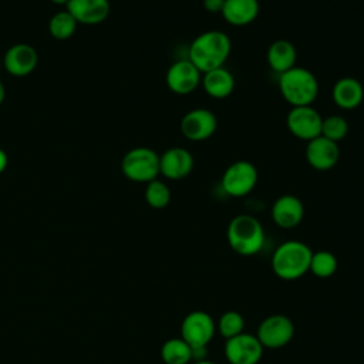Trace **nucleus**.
Instances as JSON below:
<instances>
[{
	"label": "nucleus",
	"instance_id": "8",
	"mask_svg": "<svg viewBox=\"0 0 364 364\" xmlns=\"http://www.w3.org/2000/svg\"><path fill=\"white\" fill-rule=\"evenodd\" d=\"M216 333V323L212 316L202 310L188 313L181 324V338L191 347H208Z\"/></svg>",
	"mask_w": 364,
	"mask_h": 364
},
{
	"label": "nucleus",
	"instance_id": "14",
	"mask_svg": "<svg viewBox=\"0 0 364 364\" xmlns=\"http://www.w3.org/2000/svg\"><path fill=\"white\" fill-rule=\"evenodd\" d=\"M38 64L36 48L26 43H17L7 48L3 57V67L13 77H26L31 74Z\"/></svg>",
	"mask_w": 364,
	"mask_h": 364
},
{
	"label": "nucleus",
	"instance_id": "23",
	"mask_svg": "<svg viewBox=\"0 0 364 364\" xmlns=\"http://www.w3.org/2000/svg\"><path fill=\"white\" fill-rule=\"evenodd\" d=\"M77 26V20L67 10H61L51 16L48 21V31L53 38L64 41L74 36Z\"/></svg>",
	"mask_w": 364,
	"mask_h": 364
},
{
	"label": "nucleus",
	"instance_id": "6",
	"mask_svg": "<svg viewBox=\"0 0 364 364\" xmlns=\"http://www.w3.org/2000/svg\"><path fill=\"white\" fill-rule=\"evenodd\" d=\"M257 169L249 161H235L223 172L220 185L226 195L243 198L249 195L257 183Z\"/></svg>",
	"mask_w": 364,
	"mask_h": 364
},
{
	"label": "nucleus",
	"instance_id": "15",
	"mask_svg": "<svg viewBox=\"0 0 364 364\" xmlns=\"http://www.w3.org/2000/svg\"><path fill=\"white\" fill-rule=\"evenodd\" d=\"M306 159L313 169H317V171L333 169L340 159L338 144L318 135L317 138L307 142Z\"/></svg>",
	"mask_w": 364,
	"mask_h": 364
},
{
	"label": "nucleus",
	"instance_id": "26",
	"mask_svg": "<svg viewBox=\"0 0 364 364\" xmlns=\"http://www.w3.org/2000/svg\"><path fill=\"white\" fill-rule=\"evenodd\" d=\"M243 330H245V318L239 311H235V310L225 311L216 323V331H219V334L225 340L243 333Z\"/></svg>",
	"mask_w": 364,
	"mask_h": 364
},
{
	"label": "nucleus",
	"instance_id": "22",
	"mask_svg": "<svg viewBox=\"0 0 364 364\" xmlns=\"http://www.w3.org/2000/svg\"><path fill=\"white\" fill-rule=\"evenodd\" d=\"M161 358L165 364H191L192 348L183 338L173 337L162 344Z\"/></svg>",
	"mask_w": 364,
	"mask_h": 364
},
{
	"label": "nucleus",
	"instance_id": "20",
	"mask_svg": "<svg viewBox=\"0 0 364 364\" xmlns=\"http://www.w3.org/2000/svg\"><path fill=\"white\" fill-rule=\"evenodd\" d=\"M200 84L205 92L215 100L228 98L235 88V77L233 74L223 65L208 73L202 74Z\"/></svg>",
	"mask_w": 364,
	"mask_h": 364
},
{
	"label": "nucleus",
	"instance_id": "3",
	"mask_svg": "<svg viewBox=\"0 0 364 364\" xmlns=\"http://www.w3.org/2000/svg\"><path fill=\"white\" fill-rule=\"evenodd\" d=\"M226 239L232 250L237 255L253 256L264 245V229L257 218L242 213L229 222Z\"/></svg>",
	"mask_w": 364,
	"mask_h": 364
},
{
	"label": "nucleus",
	"instance_id": "29",
	"mask_svg": "<svg viewBox=\"0 0 364 364\" xmlns=\"http://www.w3.org/2000/svg\"><path fill=\"white\" fill-rule=\"evenodd\" d=\"M7 164H9V156L7 154L0 148V173H3L7 168Z\"/></svg>",
	"mask_w": 364,
	"mask_h": 364
},
{
	"label": "nucleus",
	"instance_id": "28",
	"mask_svg": "<svg viewBox=\"0 0 364 364\" xmlns=\"http://www.w3.org/2000/svg\"><path fill=\"white\" fill-rule=\"evenodd\" d=\"M223 3L225 0H203V7L210 13H220Z\"/></svg>",
	"mask_w": 364,
	"mask_h": 364
},
{
	"label": "nucleus",
	"instance_id": "21",
	"mask_svg": "<svg viewBox=\"0 0 364 364\" xmlns=\"http://www.w3.org/2000/svg\"><path fill=\"white\" fill-rule=\"evenodd\" d=\"M266 57L269 67L280 75L296 65L297 51L289 40H276L269 46Z\"/></svg>",
	"mask_w": 364,
	"mask_h": 364
},
{
	"label": "nucleus",
	"instance_id": "33",
	"mask_svg": "<svg viewBox=\"0 0 364 364\" xmlns=\"http://www.w3.org/2000/svg\"><path fill=\"white\" fill-rule=\"evenodd\" d=\"M1 67H3V58L0 57V68H1Z\"/></svg>",
	"mask_w": 364,
	"mask_h": 364
},
{
	"label": "nucleus",
	"instance_id": "12",
	"mask_svg": "<svg viewBox=\"0 0 364 364\" xmlns=\"http://www.w3.org/2000/svg\"><path fill=\"white\" fill-rule=\"evenodd\" d=\"M200 80L202 73L188 58L172 63L165 74L168 88L178 95H186L195 91Z\"/></svg>",
	"mask_w": 364,
	"mask_h": 364
},
{
	"label": "nucleus",
	"instance_id": "1",
	"mask_svg": "<svg viewBox=\"0 0 364 364\" xmlns=\"http://www.w3.org/2000/svg\"><path fill=\"white\" fill-rule=\"evenodd\" d=\"M232 41L219 30L203 31L196 36L188 50V60L203 74L223 67L230 55Z\"/></svg>",
	"mask_w": 364,
	"mask_h": 364
},
{
	"label": "nucleus",
	"instance_id": "10",
	"mask_svg": "<svg viewBox=\"0 0 364 364\" xmlns=\"http://www.w3.org/2000/svg\"><path fill=\"white\" fill-rule=\"evenodd\" d=\"M263 346L255 334L240 333L228 338L223 346L229 364H259L263 357Z\"/></svg>",
	"mask_w": 364,
	"mask_h": 364
},
{
	"label": "nucleus",
	"instance_id": "4",
	"mask_svg": "<svg viewBox=\"0 0 364 364\" xmlns=\"http://www.w3.org/2000/svg\"><path fill=\"white\" fill-rule=\"evenodd\" d=\"M279 90L291 107L311 105L318 95V81L310 70L294 65L279 75Z\"/></svg>",
	"mask_w": 364,
	"mask_h": 364
},
{
	"label": "nucleus",
	"instance_id": "18",
	"mask_svg": "<svg viewBox=\"0 0 364 364\" xmlns=\"http://www.w3.org/2000/svg\"><path fill=\"white\" fill-rule=\"evenodd\" d=\"M331 98L341 109H355L364 100V87L354 77H343L334 82Z\"/></svg>",
	"mask_w": 364,
	"mask_h": 364
},
{
	"label": "nucleus",
	"instance_id": "19",
	"mask_svg": "<svg viewBox=\"0 0 364 364\" xmlns=\"http://www.w3.org/2000/svg\"><path fill=\"white\" fill-rule=\"evenodd\" d=\"M259 10V0H225L220 13L230 26L242 27L253 23Z\"/></svg>",
	"mask_w": 364,
	"mask_h": 364
},
{
	"label": "nucleus",
	"instance_id": "11",
	"mask_svg": "<svg viewBox=\"0 0 364 364\" xmlns=\"http://www.w3.org/2000/svg\"><path fill=\"white\" fill-rule=\"evenodd\" d=\"M218 129L216 115L206 108H193L181 119L182 135L193 142L206 141Z\"/></svg>",
	"mask_w": 364,
	"mask_h": 364
},
{
	"label": "nucleus",
	"instance_id": "13",
	"mask_svg": "<svg viewBox=\"0 0 364 364\" xmlns=\"http://www.w3.org/2000/svg\"><path fill=\"white\" fill-rule=\"evenodd\" d=\"M195 166L192 154L182 146H172L159 155V173L171 181H179L191 175Z\"/></svg>",
	"mask_w": 364,
	"mask_h": 364
},
{
	"label": "nucleus",
	"instance_id": "17",
	"mask_svg": "<svg viewBox=\"0 0 364 364\" xmlns=\"http://www.w3.org/2000/svg\"><path fill=\"white\" fill-rule=\"evenodd\" d=\"M272 219L282 229H293L304 218V205L294 195H282L272 205Z\"/></svg>",
	"mask_w": 364,
	"mask_h": 364
},
{
	"label": "nucleus",
	"instance_id": "25",
	"mask_svg": "<svg viewBox=\"0 0 364 364\" xmlns=\"http://www.w3.org/2000/svg\"><path fill=\"white\" fill-rule=\"evenodd\" d=\"M144 196L151 208L164 209L171 202V189L164 181L156 178L146 183Z\"/></svg>",
	"mask_w": 364,
	"mask_h": 364
},
{
	"label": "nucleus",
	"instance_id": "24",
	"mask_svg": "<svg viewBox=\"0 0 364 364\" xmlns=\"http://www.w3.org/2000/svg\"><path fill=\"white\" fill-rule=\"evenodd\" d=\"M337 267L338 262L336 255L328 250H317L311 255L309 272H311L316 277L327 279L337 272Z\"/></svg>",
	"mask_w": 364,
	"mask_h": 364
},
{
	"label": "nucleus",
	"instance_id": "31",
	"mask_svg": "<svg viewBox=\"0 0 364 364\" xmlns=\"http://www.w3.org/2000/svg\"><path fill=\"white\" fill-rule=\"evenodd\" d=\"M191 364H216V363L209 361V360H203V361H193V363H191Z\"/></svg>",
	"mask_w": 364,
	"mask_h": 364
},
{
	"label": "nucleus",
	"instance_id": "30",
	"mask_svg": "<svg viewBox=\"0 0 364 364\" xmlns=\"http://www.w3.org/2000/svg\"><path fill=\"white\" fill-rule=\"evenodd\" d=\"M4 98H6V88H4V84H3V81L0 80V105L3 104Z\"/></svg>",
	"mask_w": 364,
	"mask_h": 364
},
{
	"label": "nucleus",
	"instance_id": "27",
	"mask_svg": "<svg viewBox=\"0 0 364 364\" xmlns=\"http://www.w3.org/2000/svg\"><path fill=\"white\" fill-rule=\"evenodd\" d=\"M347 134H348V122L344 117L333 114L323 118L321 136L338 144V141L344 139Z\"/></svg>",
	"mask_w": 364,
	"mask_h": 364
},
{
	"label": "nucleus",
	"instance_id": "5",
	"mask_svg": "<svg viewBox=\"0 0 364 364\" xmlns=\"http://www.w3.org/2000/svg\"><path fill=\"white\" fill-rule=\"evenodd\" d=\"M121 172L132 182L148 183L159 175V155L148 146L132 148L121 159Z\"/></svg>",
	"mask_w": 364,
	"mask_h": 364
},
{
	"label": "nucleus",
	"instance_id": "9",
	"mask_svg": "<svg viewBox=\"0 0 364 364\" xmlns=\"http://www.w3.org/2000/svg\"><path fill=\"white\" fill-rule=\"evenodd\" d=\"M323 117L311 105L291 107L286 117V125L290 134L301 141H311L321 135Z\"/></svg>",
	"mask_w": 364,
	"mask_h": 364
},
{
	"label": "nucleus",
	"instance_id": "2",
	"mask_svg": "<svg viewBox=\"0 0 364 364\" xmlns=\"http://www.w3.org/2000/svg\"><path fill=\"white\" fill-rule=\"evenodd\" d=\"M313 250L300 240H287L272 256L273 273L282 280H297L310 269Z\"/></svg>",
	"mask_w": 364,
	"mask_h": 364
},
{
	"label": "nucleus",
	"instance_id": "16",
	"mask_svg": "<svg viewBox=\"0 0 364 364\" xmlns=\"http://www.w3.org/2000/svg\"><path fill=\"white\" fill-rule=\"evenodd\" d=\"M65 10L77 20L78 24L95 26L109 16V0H70Z\"/></svg>",
	"mask_w": 364,
	"mask_h": 364
},
{
	"label": "nucleus",
	"instance_id": "7",
	"mask_svg": "<svg viewBox=\"0 0 364 364\" xmlns=\"http://www.w3.org/2000/svg\"><path fill=\"white\" fill-rule=\"evenodd\" d=\"M294 336V324L290 317L284 314H272L264 317L259 327L256 337L263 348H282L287 346Z\"/></svg>",
	"mask_w": 364,
	"mask_h": 364
},
{
	"label": "nucleus",
	"instance_id": "32",
	"mask_svg": "<svg viewBox=\"0 0 364 364\" xmlns=\"http://www.w3.org/2000/svg\"><path fill=\"white\" fill-rule=\"evenodd\" d=\"M50 1H53L54 4H67L70 0H50Z\"/></svg>",
	"mask_w": 364,
	"mask_h": 364
}]
</instances>
